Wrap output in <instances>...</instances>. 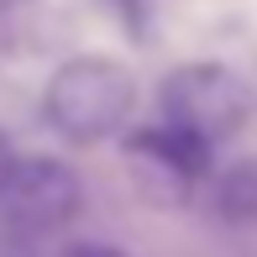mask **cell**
Listing matches in <instances>:
<instances>
[{
	"instance_id": "6",
	"label": "cell",
	"mask_w": 257,
	"mask_h": 257,
	"mask_svg": "<svg viewBox=\"0 0 257 257\" xmlns=\"http://www.w3.org/2000/svg\"><path fill=\"white\" fill-rule=\"evenodd\" d=\"M105 6L115 11V21H121L137 42L153 37V11H158V0H105Z\"/></svg>"
},
{
	"instance_id": "4",
	"label": "cell",
	"mask_w": 257,
	"mask_h": 257,
	"mask_svg": "<svg viewBox=\"0 0 257 257\" xmlns=\"http://www.w3.org/2000/svg\"><path fill=\"white\" fill-rule=\"evenodd\" d=\"M126 158H132L158 189H168L173 200H184L194 184L210 179L215 147H205L200 137L179 132V126H168V121H153V126H142V132L126 137Z\"/></svg>"
},
{
	"instance_id": "2",
	"label": "cell",
	"mask_w": 257,
	"mask_h": 257,
	"mask_svg": "<svg viewBox=\"0 0 257 257\" xmlns=\"http://www.w3.org/2000/svg\"><path fill=\"white\" fill-rule=\"evenodd\" d=\"M247 115H252V89L226 63H184L158 89V121L200 137L205 147L231 142L247 126Z\"/></svg>"
},
{
	"instance_id": "5",
	"label": "cell",
	"mask_w": 257,
	"mask_h": 257,
	"mask_svg": "<svg viewBox=\"0 0 257 257\" xmlns=\"http://www.w3.org/2000/svg\"><path fill=\"white\" fill-rule=\"evenodd\" d=\"M210 205L226 226H257V158L220 168L215 184H210Z\"/></svg>"
},
{
	"instance_id": "9",
	"label": "cell",
	"mask_w": 257,
	"mask_h": 257,
	"mask_svg": "<svg viewBox=\"0 0 257 257\" xmlns=\"http://www.w3.org/2000/svg\"><path fill=\"white\" fill-rule=\"evenodd\" d=\"M11 163H16V147H11V137L0 132V184H6V173H11Z\"/></svg>"
},
{
	"instance_id": "10",
	"label": "cell",
	"mask_w": 257,
	"mask_h": 257,
	"mask_svg": "<svg viewBox=\"0 0 257 257\" xmlns=\"http://www.w3.org/2000/svg\"><path fill=\"white\" fill-rule=\"evenodd\" d=\"M11 6H16V0H0V11H11Z\"/></svg>"
},
{
	"instance_id": "3",
	"label": "cell",
	"mask_w": 257,
	"mask_h": 257,
	"mask_svg": "<svg viewBox=\"0 0 257 257\" xmlns=\"http://www.w3.org/2000/svg\"><path fill=\"white\" fill-rule=\"evenodd\" d=\"M84 210V184L63 158H16L0 184V220L21 236L63 231Z\"/></svg>"
},
{
	"instance_id": "1",
	"label": "cell",
	"mask_w": 257,
	"mask_h": 257,
	"mask_svg": "<svg viewBox=\"0 0 257 257\" xmlns=\"http://www.w3.org/2000/svg\"><path fill=\"white\" fill-rule=\"evenodd\" d=\"M137 110V79L126 63L105 53H79L68 63H58V74L48 79L42 95V115L63 142H105L115 137Z\"/></svg>"
},
{
	"instance_id": "8",
	"label": "cell",
	"mask_w": 257,
	"mask_h": 257,
	"mask_svg": "<svg viewBox=\"0 0 257 257\" xmlns=\"http://www.w3.org/2000/svg\"><path fill=\"white\" fill-rule=\"evenodd\" d=\"M63 257H132V252H121V247H110V241H74Z\"/></svg>"
},
{
	"instance_id": "7",
	"label": "cell",
	"mask_w": 257,
	"mask_h": 257,
	"mask_svg": "<svg viewBox=\"0 0 257 257\" xmlns=\"http://www.w3.org/2000/svg\"><path fill=\"white\" fill-rule=\"evenodd\" d=\"M0 257H37V247L21 231H0Z\"/></svg>"
}]
</instances>
